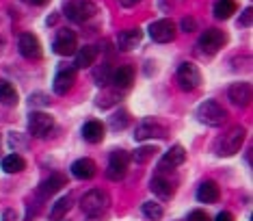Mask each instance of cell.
Segmentation results:
<instances>
[{"label":"cell","mask_w":253,"mask_h":221,"mask_svg":"<svg viewBox=\"0 0 253 221\" xmlns=\"http://www.w3.org/2000/svg\"><path fill=\"white\" fill-rule=\"evenodd\" d=\"M245 137H247V130H245L243 126H234V128H229L225 135L216 139V143H214V152H216L218 156H234L236 152H240Z\"/></svg>","instance_id":"6da1fadb"},{"label":"cell","mask_w":253,"mask_h":221,"mask_svg":"<svg viewBox=\"0 0 253 221\" xmlns=\"http://www.w3.org/2000/svg\"><path fill=\"white\" fill-rule=\"evenodd\" d=\"M108 206H111V197L102 189H91L89 193H84L83 200H80V208H83V213L89 215V217H102V215L108 211Z\"/></svg>","instance_id":"7a4b0ae2"},{"label":"cell","mask_w":253,"mask_h":221,"mask_svg":"<svg viewBox=\"0 0 253 221\" xmlns=\"http://www.w3.org/2000/svg\"><path fill=\"white\" fill-rule=\"evenodd\" d=\"M197 117H199L201 124L216 128V126H223L227 121V110L216 100H206L197 107Z\"/></svg>","instance_id":"3957f363"},{"label":"cell","mask_w":253,"mask_h":221,"mask_svg":"<svg viewBox=\"0 0 253 221\" xmlns=\"http://www.w3.org/2000/svg\"><path fill=\"white\" fill-rule=\"evenodd\" d=\"M63 11H65L67 20L72 22H87L97 13V7L91 0H67L63 4Z\"/></svg>","instance_id":"277c9868"},{"label":"cell","mask_w":253,"mask_h":221,"mask_svg":"<svg viewBox=\"0 0 253 221\" xmlns=\"http://www.w3.org/2000/svg\"><path fill=\"white\" fill-rule=\"evenodd\" d=\"M128 165H130V154L124 152V150H113L111 159H108L106 178L113 180V182H119L128 173Z\"/></svg>","instance_id":"5b68a950"},{"label":"cell","mask_w":253,"mask_h":221,"mask_svg":"<svg viewBox=\"0 0 253 221\" xmlns=\"http://www.w3.org/2000/svg\"><path fill=\"white\" fill-rule=\"evenodd\" d=\"M167 135V126L160 124L156 117H145L136 124L134 139L136 141H147V139H163Z\"/></svg>","instance_id":"8992f818"},{"label":"cell","mask_w":253,"mask_h":221,"mask_svg":"<svg viewBox=\"0 0 253 221\" xmlns=\"http://www.w3.org/2000/svg\"><path fill=\"white\" fill-rule=\"evenodd\" d=\"M225 44H227V33L218 31V28H208L199 37V48L204 55H216Z\"/></svg>","instance_id":"52a82bcc"},{"label":"cell","mask_w":253,"mask_h":221,"mask_svg":"<svg viewBox=\"0 0 253 221\" xmlns=\"http://www.w3.org/2000/svg\"><path fill=\"white\" fill-rule=\"evenodd\" d=\"M52 128H54V119L48 113H43V110H33L28 115V132L33 137H37V139L48 137Z\"/></svg>","instance_id":"ba28073f"},{"label":"cell","mask_w":253,"mask_h":221,"mask_svg":"<svg viewBox=\"0 0 253 221\" xmlns=\"http://www.w3.org/2000/svg\"><path fill=\"white\" fill-rule=\"evenodd\" d=\"M177 85L182 91H195L201 85V72L195 63H182L177 67Z\"/></svg>","instance_id":"9c48e42d"},{"label":"cell","mask_w":253,"mask_h":221,"mask_svg":"<svg viewBox=\"0 0 253 221\" xmlns=\"http://www.w3.org/2000/svg\"><path fill=\"white\" fill-rule=\"evenodd\" d=\"M149 37L156 44H169L175 39V24L169 17H163V20H156L149 24Z\"/></svg>","instance_id":"30bf717a"},{"label":"cell","mask_w":253,"mask_h":221,"mask_svg":"<svg viewBox=\"0 0 253 221\" xmlns=\"http://www.w3.org/2000/svg\"><path fill=\"white\" fill-rule=\"evenodd\" d=\"M76 48H78L76 33L70 31V28H61V31L56 33L54 42H52V50L61 56H70V55L76 52Z\"/></svg>","instance_id":"8fae6325"},{"label":"cell","mask_w":253,"mask_h":221,"mask_svg":"<svg viewBox=\"0 0 253 221\" xmlns=\"http://www.w3.org/2000/svg\"><path fill=\"white\" fill-rule=\"evenodd\" d=\"M18 48H20V55L24 56V59H28V61H37V59H42V44H39V39H37L33 33L20 35Z\"/></svg>","instance_id":"7c38bea8"},{"label":"cell","mask_w":253,"mask_h":221,"mask_svg":"<svg viewBox=\"0 0 253 221\" xmlns=\"http://www.w3.org/2000/svg\"><path fill=\"white\" fill-rule=\"evenodd\" d=\"M149 189H152L154 195H158L163 202L171 200V197L175 195V182H171V178H167L165 171H160L158 176L152 178V182H149Z\"/></svg>","instance_id":"4fadbf2b"},{"label":"cell","mask_w":253,"mask_h":221,"mask_svg":"<svg viewBox=\"0 0 253 221\" xmlns=\"http://www.w3.org/2000/svg\"><path fill=\"white\" fill-rule=\"evenodd\" d=\"M227 98L232 100V104H236V107H240V109L249 107L251 100H253L251 85L249 83H234L227 91Z\"/></svg>","instance_id":"5bb4252c"},{"label":"cell","mask_w":253,"mask_h":221,"mask_svg":"<svg viewBox=\"0 0 253 221\" xmlns=\"http://www.w3.org/2000/svg\"><path fill=\"white\" fill-rule=\"evenodd\" d=\"M74 83H76V67H63V69H59V74L54 76L52 89H54V94L65 96L67 91H72Z\"/></svg>","instance_id":"9a60e30c"},{"label":"cell","mask_w":253,"mask_h":221,"mask_svg":"<svg viewBox=\"0 0 253 221\" xmlns=\"http://www.w3.org/2000/svg\"><path fill=\"white\" fill-rule=\"evenodd\" d=\"M184 161H186V150H184L182 145H173V148H171L169 152H165V156L160 159L158 169H160V171L175 169V167H180Z\"/></svg>","instance_id":"2e32d148"},{"label":"cell","mask_w":253,"mask_h":221,"mask_svg":"<svg viewBox=\"0 0 253 221\" xmlns=\"http://www.w3.org/2000/svg\"><path fill=\"white\" fill-rule=\"evenodd\" d=\"M63 187H67V178L63 176V173H59V171L50 173V176L45 178L42 184H39V195H42V197H50V195L59 193Z\"/></svg>","instance_id":"e0dca14e"},{"label":"cell","mask_w":253,"mask_h":221,"mask_svg":"<svg viewBox=\"0 0 253 221\" xmlns=\"http://www.w3.org/2000/svg\"><path fill=\"white\" fill-rule=\"evenodd\" d=\"M111 83L115 85V89H130L132 83H134V67L132 65H119L113 72Z\"/></svg>","instance_id":"ac0fdd59"},{"label":"cell","mask_w":253,"mask_h":221,"mask_svg":"<svg viewBox=\"0 0 253 221\" xmlns=\"http://www.w3.org/2000/svg\"><path fill=\"white\" fill-rule=\"evenodd\" d=\"M141 39H143L141 28H128V31H122L117 35V46L128 52V50H134L141 44Z\"/></svg>","instance_id":"d6986e66"},{"label":"cell","mask_w":253,"mask_h":221,"mask_svg":"<svg viewBox=\"0 0 253 221\" xmlns=\"http://www.w3.org/2000/svg\"><path fill=\"white\" fill-rule=\"evenodd\" d=\"M104 135H106V128H104L102 121H97V119H91V121H87V124L83 126V137H84V141L87 143L104 141Z\"/></svg>","instance_id":"ffe728a7"},{"label":"cell","mask_w":253,"mask_h":221,"mask_svg":"<svg viewBox=\"0 0 253 221\" xmlns=\"http://www.w3.org/2000/svg\"><path fill=\"white\" fill-rule=\"evenodd\" d=\"M72 173L78 180H91L97 173V165L91 159H78L72 165Z\"/></svg>","instance_id":"44dd1931"},{"label":"cell","mask_w":253,"mask_h":221,"mask_svg":"<svg viewBox=\"0 0 253 221\" xmlns=\"http://www.w3.org/2000/svg\"><path fill=\"white\" fill-rule=\"evenodd\" d=\"M218 195H221L218 184L212 182V180H206V182L199 187V191H197V200L201 202V204H214V202L218 200Z\"/></svg>","instance_id":"7402d4cb"},{"label":"cell","mask_w":253,"mask_h":221,"mask_svg":"<svg viewBox=\"0 0 253 221\" xmlns=\"http://www.w3.org/2000/svg\"><path fill=\"white\" fill-rule=\"evenodd\" d=\"M95 59H97V48L95 46H84V48H80L76 52V67L84 69V67L93 65Z\"/></svg>","instance_id":"603a6c76"},{"label":"cell","mask_w":253,"mask_h":221,"mask_svg":"<svg viewBox=\"0 0 253 221\" xmlns=\"http://www.w3.org/2000/svg\"><path fill=\"white\" fill-rule=\"evenodd\" d=\"M70 208H72V195H63L59 202H54V204H52V211H50V221H61L67 213H70Z\"/></svg>","instance_id":"cb8c5ba5"},{"label":"cell","mask_w":253,"mask_h":221,"mask_svg":"<svg viewBox=\"0 0 253 221\" xmlns=\"http://www.w3.org/2000/svg\"><path fill=\"white\" fill-rule=\"evenodd\" d=\"M0 102L4 107H15L18 104V91L9 80H0Z\"/></svg>","instance_id":"d4e9b609"},{"label":"cell","mask_w":253,"mask_h":221,"mask_svg":"<svg viewBox=\"0 0 253 221\" xmlns=\"http://www.w3.org/2000/svg\"><path fill=\"white\" fill-rule=\"evenodd\" d=\"M24 167H26V161L20 154H9L2 159V169L7 173H20L24 171Z\"/></svg>","instance_id":"484cf974"},{"label":"cell","mask_w":253,"mask_h":221,"mask_svg":"<svg viewBox=\"0 0 253 221\" xmlns=\"http://www.w3.org/2000/svg\"><path fill=\"white\" fill-rule=\"evenodd\" d=\"M236 13V2L234 0H216L214 4V15L218 20H229Z\"/></svg>","instance_id":"4316f807"},{"label":"cell","mask_w":253,"mask_h":221,"mask_svg":"<svg viewBox=\"0 0 253 221\" xmlns=\"http://www.w3.org/2000/svg\"><path fill=\"white\" fill-rule=\"evenodd\" d=\"M111 76H113V69H111V65H106V63H102V65H97L93 69V80L97 87L111 85Z\"/></svg>","instance_id":"83f0119b"},{"label":"cell","mask_w":253,"mask_h":221,"mask_svg":"<svg viewBox=\"0 0 253 221\" xmlns=\"http://www.w3.org/2000/svg\"><path fill=\"white\" fill-rule=\"evenodd\" d=\"M143 215L149 219V221H160L165 217V208L158 204V202H145L143 204Z\"/></svg>","instance_id":"f1b7e54d"},{"label":"cell","mask_w":253,"mask_h":221,"mask_svg":"<svg viewBox=\"0 0 253 221\" xmlns=\"http://www.w3.org/2000/svg\"><path fill=\"white\" fill-rule=\"evenodd\" d=\"M156 152H158V148H154V145H143V148H139L134 154H132V161L143 165V163L152 161L154 156H156Z\"/></svg>","instance_id":"f546056e"},{"label":"cell","mask_w":253,"mask_h":221,"mask_svg":"<svg viewBox=\"0 0 253 221\" xmlns=\"http://www.w3.org/2000/svg\"><path fill=\"white\" fill-rule=\"evenodd\" d=\"M130 124V113L128 110H119V113H115L111 117V130H124L126 126Z\"/></svg>","instance_id":"4dcf8cb0"},{"label":"cell","mask_w":253,"mask_h":221,"mask_svg":"<svg viewBox=\"0 0 253 221\" xmlns=\"http://www.w3.org/2000/svg\"><path fill=\"white\" fill-rule=\"evenodd\" d=\"M251 17H253V9L251 7H247L243 11V15H240V20H238V26H251Z\"/></svg>","instance_id":"1f68e13d"},{"label":"cell","mask_w":253,"mask_h":221,"mask_svg":"<svg viewBox=\"0 0 253 221\" xmlns=\"http://www.w3.org/2000/svg\"><path fill=\"white\" fill-rule=\"evenodd\" d=\"M9 143H11V148H26V141L20 137V132H11Z\"/></svg>","instance_id":"d6a6232c"},{"label":"cell","mask_w":253,"mask_h":221,"mask_svg":"<svg viewBox=\"0 0 253 221\" xmlns=\"http://www.w3.org/2000/svg\"><path fill=\"white\" fill-rule=\"evenodd\" d=\"M195 28H197V20H195V17H184L182 20V31L184 33H193Z\"/></svg>","instance_id":"836d02e7"},{"label":"cell","mask_w":253,"mask_h":221,"mask_svg":"<svg viewBox=\"0 0 253 221\" xmlns=\"http://www.w3.org/2000/svg\"><path fill=\"white\" fill-rule=\"evenodd\" d=\"M186 221H210V217H208V213H204V211H193L186 217Z\"/></svg>","instance_id":"e575fe53"},{"label":"cell","mask_w":253,"mask_h":221,"mask_svg":"<svg viewBox=\"0 0 253 221\" xmlns=\"http://www.w3.org/2000/svg\"><path fill=\"white\" fill-rule=\"evenodd\" d=\"M33 104H50V100L43 94H33L31 96V107H33Z\"/></svg>","instance_id":"d590c367"},{"label":"cell","mask_w":253,"mask_h":221,"mask_svg":"<svg viewBox=\"0 0 253 221\" xmlns=\"http://www.w3.org/2000/svg\"><path fill=\"white\" fill-rule=\"evenodd\" d=\"M216 221H234V215L227 213V211H223V213L216 215Z\"/></svg>","instance_id":"8d00e7d4"},{"label":"cell","mask_w":253,"mask_h":221,"mask_svg":"<svg viewBox=\"0 0 253 221\" xmlns=\"http://www.w3.org/2000/svg\"><path fill=\"white\" fill-rule=\"evenodd\" d=\"M119 2H122V7H136L141 0H119Z\"/></svg>","instance_id":"74e56055"},{"label":"cell","mask_w":253,"mask_h":221,"mask_svg":"<svg viewBox=\"0 0 253 221\" xmlns=\"http://www.w3.org/2000/svg\"><path fill=\"white\" fill-rule=\"evenodd\" d=\"M24 2H28V4H35V7H43V4H48L50 0H24Z\"/></svg>","instance_id":"f35d334b"}]
</instances>
